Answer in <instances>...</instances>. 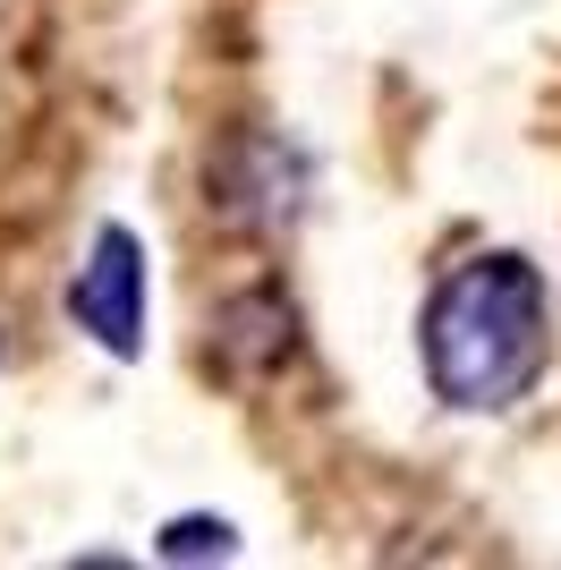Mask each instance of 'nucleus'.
I'll return each instance as SVG.
<instances>
[{
    "instance_id": "obj_3",
    "label": "nucleus",
    "mask_w": 561,
    "mask_h": 570,
    "mask_svg": "<svg viewBox=\"0 0 561 570\" xmlns=\"http://www.w3.org/2000/svg\"><path fill=\"white\" fill-rule=\"evenodd\" d=\"M306 196V163L280 137H230L222 170H213V214L230 230H280Z\"/></svg>"
},
{
    "instance_id": "obj_2",
    "label": "nucleus",
    "mask_w": 561,
    "mask_h": 570,
    "mask_svg": "<svg viewBox=\"0 0 561 570\" xmlns=\"http://www.w3.org/2000/svg\"><path fill=\"white\" fill-rule=\"evenodd\" d=\"M69 315L86 324V341H102L111 357L145 350V247H137V230L94 238L86 273H77V289H69Z\"/></svg>"
},
{
    "instance_id": "obj_4",
    "label": "nucleus",
    "mask_w": 561,
    "mask_h": 570,
    "mask_svg": "<svg viewBox=\"0 0 561 570\" xmlns=\"http://www.w3.org/2000/svg\"><path fill=\"white\" fill-rule=\"evenodd\" d=\"M163 553H170V562H222V553H238V546H230V528H222V520H170Z\"/></svg>"
},
{
    "instance_id": "obj_1",
    "label": "nucleus",
    "mask_w": 561,
    "mask_h": 570,
    "mask_svg": "<svg viewBox=\"0 0 561 570\" xmlns=\"http://www.w3.org/2000/svg\"><path fill=\"white\" fill-rule=\"evenodd\" d=\"M544 375V282L528 256L460 264L425 307V383L451 409H511Z\"/></svg>"
}]
</instances>
